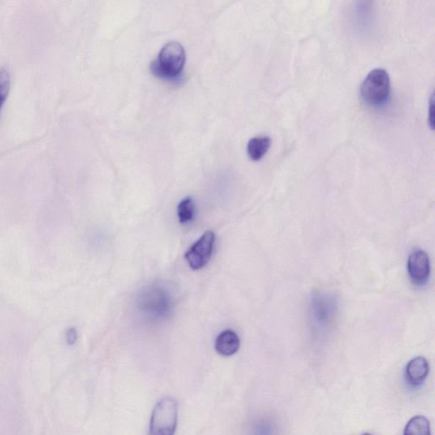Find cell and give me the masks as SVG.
I'll return each mask as SVG.
<instances>
[{"label":"cell","mask_w":435,"mask_h":435,"mask_svg":"<svg viewBox=\"0 0 435 435\" xmlns=\"http://www.w3.org/2000/svg\"><path fill=\"white\" fill-rule=\"evenodd\" d=\"M391 84L389 74L382 68L371 71L361 86V97L372 108H381L390 101Z\"/></svg>","instance_id":"7a4b0ae2"},{"label":"cell","mask_w":435,"mask_h":435,"mask_svg":"<svg viewBox=\"0 0 435 435\" xmlns=\"http://www.w3.org/2000/svg\"><path fill=\"white\" fill-rule=\"evenodd\" d=\"M78 332L74 327H70L66 332V341L67 344L74 345L78 340Z\"/></svg>","instance_id":"5bb4252c"},{"label":"cell","mask_w":435,"mask_h":435,"mask_svg":"<svg viewBox=\"0 0 435 435\" xmlns=\"http://www.w3.org/2000/svg\"><path fill=\"white\" fill-rule=\"evenodd\" d=\"M177 214L179 221H180V223L182 225H186L193 220L195 214L193 200L191 198L183 199L182 201L179 203Z\"/></svg>","instance_id":"7c38bea8"},{"label":"cell","mask_w":435,"mask_h":435,"mask_svg":"<svg viewBox=\"0 0 435 435\" xmlns=\"http://www.w3.org/2000/svg\"><path fill=\"white\" fill-rule=\"evenodd\" d=\"M337 301L334 297L325 293H315L310 303V317L314 327H329L335 318Z\"/></svg>","instance_id":"5b68a950"},{"label":"cell","mask_w":435,"mask_h":435,"mask_svg":"<svg viewBox=\"0 0 435 435\" xmlns=\"http://www.w3.org/2000/svg\"><path fill=\"white\" fill-rule=\"evenodd\" d=\"M434 95H432L431 100H430V106H429V123L430 125V128L434 130Z\"/></svg>","instance_id":"9a60e30c"},{"label":"cell","mask_w":435,"mask_h":435,"mask_svg":"<svg viewBox=\"0 0 435 435\" xmlns=\"http://www.w3.org/2000/svg\"><path fill=\"white\" fill-rule=\"evenodd\" d=\"M362 435H373V434H369V433H365V434H362Z\"/></svg>","instance_id":"2e32d148"},{"label":"cell","mask_w":435,"mask_h":435,"mask_svg":"<svg viewBox=\"0 0 435 435\" xmlns=\"http://www.w3.org/2000/svg\"><path fill=\"white\" fill-rule=\"evenodd\" d=\"M215 242V235L211 230L204 233L186 252L185 259L194 271L200 270L210 262Z\"/></svg>","instance_id":"8992f818"},{"label":"cell","mask_w":435,"mask_h":435,"mask_svg":"<svg viewBox=\"0 0 435 435\" xmlns=\"http://www.w3.org/2000/svg\"><path fill=\"white\" fill-rule=\"evenodd\" d=\"M271 145V139L269 136H257L252 138L247 143V154L252 160L259 161L266 154Z\"/></svg>","instance_id":"30bf717a"},{"label":"cell","mask_w":435,"mask_h":435,"mask_svg":"<svg viewBox=\"0 0 435 435\" xmlns=\"http://www.w3.org/2000/svg\"><path fill=\"white\" fill-rule=\"evenodd\" d=\"M241 341L238 335L232 330H225L217 337L215 349L218 354L223 356H232L240 349Z\"/></svg>","instance_id":"9c48e42d"},{"label":"cell","mask_w":435,"mask_h":435,"mask_svg":"<svg viewBox=\"0 0 435 435\" xmlns=\"http://www.w3.org/2000/svg\"><path fill=\"white\" fill-rule=\"evenodd\" d=\"M429 365L423 356H417L409 362L406 368V378L412 385H420L427 378Z\"/></svg>","instance_id":"ba28073f"},{"label":"cell","mask_w":435,"mask_h":435,"mask_svg":"<svg viewBox=\"0 0 435 435\" xmlns=\"http://www.w3.org/2000/svg\"><path fill=\"white\" fill-rule=\"evenodd\" d=\"M186 62L184 47L178 42H169L162 48L159 57L151 64L153 74L160 79L180 81Z\"/></svg>","instance_id":"6da1fadb"},{"label":"cell","mask_w":435,"mask_h":435,"mask_svg":"<svg viewBox=\"0 0 435 435\" xmlns=\"http://www.w3.org/2000/svg\"><path fill=\"white\" fill-rule=\"evenodd\" d=\"M407 271L413 283L417 286L427 283L430 276V261L427 253L424 250L412 252L409 256Z\"/></svg>","instance_id":"52a82bcc"},{"label":"cell","mask_w":435,"mask_h":435,"mask_svg":"<svg viewBox=\"0 0 435 435\" xmlns=\"http://www.w3.org/2000/svg\"><path fill=\"white\" fill-rule=\"evenodd\" d=\"M404 435H431L429 421L424 416L413 417L405 428Z\"/></svg>","instance_id":"8fae6325"},{"label":"cell","mask_w":435,"mask_h":435,"mask_svg":"<svg viewBox=\"0 0 435 435\" xmlns=\"http://www.w3.org/2000/svg\"><path fill=\"white\" fill-rule=\"evenodd\" d=\"M139 306L140 310L149 317L164 319L171 312V295L164 288L152 286L140 296Z\"/></svg>","instance_id":"277c9868"},{"label":"cell","mask_w":435,"mask_h":435,"mask_svg":"<svg viewBox=\"0 0 435 435\" xmlns=\"http://www.w3.org/2000/svg\"><path fill=\"white\" fill-rule=\"evenodd\" d=\"M177 423V400L166 396L157 402L152 412L149 435H174Z\"/></svg>","instance_id":"3957f363"},{"label":"cell","mask_w":435,"mask_h":435,"mask_svg":"<svg viewBox=\"0 0 435 435\" xmlns=\"http://www.w3.org/2000/svg\"><path fill=\"white\" fill-rule=\"evenodd\" d=\"M11 74L6 67H0V111L7 100L11 91Z\"/></svg>","instance_id":"4fadbf2b"}]
</instances>
